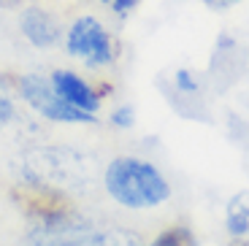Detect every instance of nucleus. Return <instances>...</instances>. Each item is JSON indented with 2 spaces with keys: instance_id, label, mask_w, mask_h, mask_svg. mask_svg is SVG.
Returning a JSON list of instances; mask_svg holds the SVG:
<instances>
[{
  "instance_id": "obj_13",
  "label": "nucleus",
  "mask_w": 249,
  "mask_h": 246,
  "mask_svg": "<svg viewBox=\"0 0 249 246\" xmlns=\"http://www.w3.org/2000/svg\"><path fill=\"white\" fill-rule=\"evenodd\" d=\"M19 0H0V8H17Z\"/></svg>"
},
{
  "instance_id": "obj_6",
  "label": "nucleus",
  "mask_w": 249,
  "mask_h": 246,
  "mask_svg": "<svg viewBox=\"0 0 249 246\" xmlns=\"http://www.w3.org/2000/svg\"><path fill=\"white\" fill-rule=\"evenodd\" d=\"M52 87H54V92L60 98H65L71 105L87 111V114H95L100 108V95L95 92L87 81H81L76 73H71V70H57L52 76Z\"/></svg>"
},
{
  "instance_id": "obj_2",
  "label": "nucleus",
  "mask_w": 249,
  "mask_h": 246,
  "mask_svg": "<svg viewBox=\"0 0 249 246\" xmlns=\"http://www.w3.org/2000/svg\"><path fill=\"white\" fill-rule=\"evenodd\" d=\"M27 246H143L138 235L119 228H92L76 216L41 225L27 235Z\"/></svg>"
},
{
  "instance_id": "obj_3",
  "label": "nucleus",
  "mask_w": 249,
  "mask_h": 246,
  "mask_svg": "<svg viewBox=\"0 0 249 246\" xmlns=\"http://www.w3.org/2000/svg\"><path fill=\"white\" fill-rule=\"evenodd\" d=\"M11 197L19 209L30 214L36 222L41 225H54V222L71 219L73 209H71V200L62 195L57 187L44 184V181H25V184H17L11 190Z\"/></svg>"
},
{
  "instance_id": "obj_1",
  "label": "nucleus",
  "mask_w": 249,
  "mask_h": 246,
  "mask_svg": "<svg viewBox=\"0 0 249 246\" xmlns=\"http://www.w3.org/2000/svg\"><path fill=\"white\" fill-rule=\"evenodd\" d=\"M106 192L124 209H155L171 197V187L155 165L117 157L106 168Z\"/></svg>"
},
{
  "instance_id": "obj_11",
  "label": "nucleus",
  "mask_w": 249,
  "mask_h": 246,
  "mask_svg": "<svg viewBox=\"0 0 249 246\" xmlns=\"http://www.w3.org/2000/svg\"><path fill=\"white\" fill-rule=\"evenodd\" d=\"M103 3H106V6L111 8V11H117L119 17H124V14H130L133 8L138 6V0H103Z\"/></svg>"
},
{
  "instance_id": "obj_5",
  "label": "nucleus",
  "mask_w": 249,
  "mask_h": 246,
  "mask_svg": "<svg viewBox=\"0 0 249 246\" xmlns=\"http://www.w3.org/2000/svg\"><path fill=\"white\" fill-rule=\"evenodd\" d=\"M68 52L87 65H108L114 60V46L106 27L95 17L76 19L68 30Z\"/></svg>"
},
{
  "instance_id": "obj_8",
  "label": "nucleus",
  "mask_w": 249,
  "mask_h": 246,
  "mask_svg": "<svg viewBox=\"0 0 249 246\" xmlns=\"http://www.w3.org/2000/svg\"><path fill=\"white\" fill-rule=\"evenodd\" d=\"M228 230L236 238H249V192H238L228 206Z\"/></svg>"
},
{
  "instance_id": "obj_10",
  "label": "nucleus",
  "mask_w": 249,
  "mask_h": 246,
  "mask_svg": "<svg viewBox=\"0 0 249 246\" xmlns=\"http://www.w3.org/2000/svg\"><path fill=\"white\" fill-rule=\"evenodd\" d=\"M11 117H14V100H11V95H8V89H6V81L0 79V127L8 124Z\"/></svg>"
},
{
  "instance_id": "obj_14",
  "label": "nucleus",
  "mask_w": 249,
  "mask_h": 246,
  "mask_svg": "<svg viewBox=\"0 0 249 246\" xmlns=\"http://www.w3.org/2000/svg\"><path fill=\"white\" fill-rule=\"evenodd\" d=\"M231 246H249V238H236V235H233Z\"/></svg>"
},
{
  "instance_id": "obj_12",
  "label": "nucleus",
  "mask_w": 249,
  "mask_h": 246,
  "mask_svg": "<svg viewBox=\"0 0 249 246\" xmlns=\"http://www.w3.org/2000/svg\"><path fill=\"white\" fill-rule=\"evenodd\" d=\"M133 114H130V108H122V111H117V114H114V119H117V124H122V127H124V124H130L133 122Z\"/></svg>"
},
{
  "instance_id": "obj_9",
  "label": "nucleus",
  "mask_w": 249,
  "mask_h": 246,
  "mask_svg": "<svg viewBox=\"0 0 249 246\" xmlns=\"http://www.w3.org/2000/svg\"><path fill=\"white\" fill-rule=\"evenodd\" d=\"M149 246H198V241H195V235H193V230H190V228L176 225V228L162 230V233L157 235Z\"/></svg>"
},
{
  "instance_id": "obj_4",
  "label": "nucleus",
  "mask_w": 249,
  "mask_h": 246,
  "mask_svg": "<svg viewBox=\"0 0 249 246\" xmlns=\"http://www.w3.org/2000/svg\"><path fill=\"white\" fill-rule=\"evenodd\" d=\"M22 98L41 114V117L52 119V122H68V124H81V122H92V114L71 105L65 98L54 92V87L44 84L38 76H22L19 81Z\"/></svg>"
},
{
  "instance_id": "obj_7",
  "label": "nucleus",
  "mask_w": 249,
  "mask_h": 246,
  "mask_svg": "<svg viewBox=\"0 0 249 246\" xmlns=\"http://www.w3.org/2000/svg\"><path fill=\"white\" fill-rule=\"evenodd\" d=\"M22 33L38 49H46L60 38V27H57L54 17L41 11V8H25L22 11Z\"/></svg>"
}]
</instances>
